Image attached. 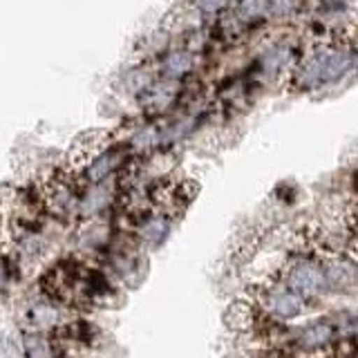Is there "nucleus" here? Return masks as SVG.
Here are the masks:
<instances>
[{
  "label": "nucleus",
  "instance_id": "obj_1",
  "mask_svg": "<svg viewBox=\"0 0 358 358\" xmlns=\"http://www.w3.org/2000/svg\"><path fill=\"white\" fill-rule=\"evenodd\" d=\"M94 280L96 275L85 271L83 266L74 264H63L56 266L54 273L48 278V282L54 291L56 298L67 300V302H83L94 296Z\"/></svg>",
  "mask_w": 358,
  "mask_h": 358
},
{
  "label": "nucleus",
  "instance_id": "obj_2",
  "mask_svg": "<svg viewBox=\"0 0 358 358\" xmlns=\"http://www.w3.org/2000/svg\"><path fill=\"white\" fill-rule=\"evenodd\" d=\"M289 282L298 291H318L327 285L324 282V271L311 262H302V264L291 268Z\"/></svg>",
  "mask_w": 358,
  "mask_h": 358
},
{
  "label": "nucleus",
  "instance_id": "obj_3",
  "mask_svg": "<svg viewBox=\"0 0 358 358\" xmlns=\"http://www.w3.org/2000/svg\"><path fill=\"white\" fill-rule=\"evenodd\" d=\"M266 305L280 318H294V316H298V313L302 311V300H300V296L294 294V291H287V289L273 291V294L268 296Z\"/></svg>",
  "mask_w": 358,
  "mask_h": 358
},
{
  "label": "nucleus",
  "instance_id": "obj_4",
  "mask_svg": "<svg viewBox=\"0 0 358 358\" xmlns=\"http://www.w3.org/2000/svg\"><path fill=\"white\" fill-rule=\"evenodd\" d=\"M324 72H327V54H313L311 59L305 61V65H302L298 83L302 87H316L322 81H327V78H324Z\"/></svg>",
  "mask_w": 358,
  "mask_h": 358
},
{
  "label": "nucleus",
  "instance_id": "obj_5",
  "mask_svg": "<svg viewBox=\"0 0 358 358\" xmlns=\"http://www.w3.org/2000/svg\"><path fill=\"white\" fill-rule=\"evenodd\" d=\"M356 278V271L350 262H334L327 271H324V282L331 287H350Z\"/></svg>",
  "mask_w": 358,
  "mask_h": 358
},
{
  "label": "nucleus",
  "instance_id": "obj_6",
  "mask_svg": "<svg viewBox=\"0 0 358 358\" xmlns=\"http://www.w3.org/2000/svg\"><path fill=\"white\" fill-rule=\"evenodd\" d=\"M350 65H352V56L347 52L336 50L327 54V72H324V78H327V81H338V78L350 70Z\"/></svg>",
  "mask_w": 358,
  "mask_h": 358
},
{
  "label": "nucleus",
  "instance_id": "obj_7",
  "mask_svg": "<svg viewBox=\"0 0 358 358\" xmlns=\"http://www.w3.org/2000/svg\"><path fill=\"white\" fill-rule=\"evenodd\" d=\"M331 334L334 331L329 324H311V327H307L305 334H302V343L307 347H320L331 341Z\"/></svg>",
  "mask_w": 358,
  "mask_h": 358
},
{
  "label": "nucleus",
  "instance_id": "obj_8",
  "mask_svg": "<svg viewBox=\"0 0 358 358\" xmlns=\"http://www.w3.org/2000/svg\"><path fill=\"white\" fill-rule=\"evenodd\" d=\"M266 5H268V0H240L242 18L251 20V18L262 16L264 11H266Z\"/></svg>",
  "mask_w": 358,
  "mask_h": 358
},
{
  "label": "nucleus",
  "instance_id": "obj_9",
  "mask_svg": "<svg viewBox=\"0 0 358 358\" xmlns=\"http://www.w3.org/2000/svg\"><path fill=\"white\" fill-rule=\"evenodd\" d=\"M190 70V56L186 52H179L175 56H171V61H168V72L179 76V74H184Z\"/></svg>",
  "mask_w": 358,
  "mask_h": 358
},
{
  "label": "nucleus",
  "instance_id": "obj_10",
  "mask_svg": "<svg viewBox=\"0 0 358 358\" xmlns=\"http://www.w3.org/2000/svg\"><path fill=\"white\" fill-rule=\"evenodd\" d=\"M291 9H294L291 0H268V5H266V11H271L275 16H285Z\"/></svg>",
  "mask_w": 358,
  "mask_h": 358
},
{
  "label": "nucleus",
  "instance_id": "obj_11",
  "mask_svg": "<svg viewBox=\"0 0 358 358\" xmlns=\"http://www.w3.org/2000/svg\"><path fill=\"white\" fill-rule=\"evenodd\" d=\"M227 3L229 0H201V5H204L208 11H220V9L227 7Z\"/></svg>",
  "mask_w": 358,
  "mask_h": 358
},
{
  "label": "nucleus",
  "instance_id": "obj_12",
  "mask_svg": "<svg viewBox=\"0 0 358 358\" xmlns=\"http://www.w3.org/2000/svg\"><path fill=\"white\" fill-rule=\"evenodd\" d=\"M356 65H358V54H356Z\"/></svg>",
  "mask_w": 358,
  "mask_h": 358
}]
</instances>
